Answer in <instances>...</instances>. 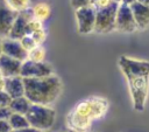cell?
<instances>
[{
  "mask_svg": "<svg viewBox=\"0 0 149 132\" xmlns=\"http://www.w3.org/2000/svg\"><path fill=\"white\" fill-rule=\"evenodd\" d=\"M42 132H49V131H42Z\"/></svg>",
  "mask_w": 149,
  "mask_h": 132,
  "instance_id": "d6a6232c",
  "label": "cell"
},
{
  "mask_svg": "<svg viewBox=\"0 0 149 132\" xmlns=\"http://www.w3.org/2000/svg\"><path fill=\"white\" fill-rule=\"evenodd\" d=\"M24 96L33 104L51 105L62 93V81L55 75L45 77L23 78Z\"/></svg>",
  "mask_w": 149,
  "mask_h": 132,
  "instance_id": "7a4b0ae2",
  "label": "cell"
},
{
  "mask_svg": "<svg viewBox=\"0 0 149 132\" xmlns=\"http://www.w3.org/2000/svg\"><path fill=\"white\" fill-rule=\"evenodd\" d=\"M113 0H91V4L90 6H92L95 11L100 9V8H104L106 6H108Z\"/></svg>",
  "mask_w": 149,
  "mask_h": 132,
  "instance_id": "44dd1931",
  "label": "cell"
},
{
  "mask_svg": "<svg viewBox=\"0 0 149 132\" xmlns=\"http://www.w3.org/2000/svg\"><path fill=\"white\" fill-rule=\"evenodd\" d=\"M2 55V39L0 37V56Z\"/></svg>",
  "mask_w": 149,
  "mask_h": 132,
  "instance_id": "f546056e",
  "label": "cell"
},
{
  "mask_svg": "<svg viewBox=\"0 0 149 132\" xmlns=\"http://www.w3.org/2000/svg\"><path fill=\"white\" fill-rule=\"evenodd\" d=\"M0 132H12V126L8 119H0Z\"/></svg>",
  "mask_w": 149,
  "mask_h": 132,
  "instance_id": "cb8c5ba5",
  "label": "cell"
},
{
  "mask_svg": "<svg viewBox=\"0 0 149 132\" xmlns=\"http://www.w3.org/2000/svg\"><path fill=\"white\" fill-rule=\"evenodd\" d=\"M19 13L10 9L3 0L0 1V36H8Z\"/></svg>",
  "mask_w": 149,
  "mask_h": 132,
  "instance_id": "8fae6325",
  "label": "cell"
},
{
  "mask_svg": "<svg viewBox=\"0 0 149 132\" xmlns=\"http://www.w3.org/2000/svg\"><path fill=\"white\" fill-rule=\"evenodd\" d=\"M108 107V103L101 98H90L78 103L68 116L70 128L83 132L94 119L104 116Z\"/></svg>",
  "mask_w": 149,
  "mask_h": 132,
  "instance_id": "3957f363",
  "label": "cell"
},
{
  "mask_svg": "<svg viewBox=\"0 0 149 132\" xmlns=\"http://www.w3.org/2000/svg\"><path fill=\"white\" fill-rule=\"evenodd\" d=\"M63 132H79V131H76V130H72V128H69V130H65Z\"/></svg>",
  "mask_w": 149,
  "mask_h": 132,
  "instance_id": "4dcf8cb0",
  "label": "cell"
},
{
  "mask_svg": "<svg viewBox=\"0 0 149 132\" xmlns=\"http://www.w3.org/2000/svg\"><path fill=\"white\" fill-rule=\"evenodd\" d=\"M29 125L38 131H49L56 119V111L50 105L33 104L26 114Z\"/></svg>",
  "mask_w": 149,
  "mask_h": 132,
  "instance_id": "277c9868",
  "label": "cell"
},
{
  "mask_svg": "<svg viewBox=\"0 0 149 132\" xmlns=\"http://www.w3.org/2000/svg\"><path fill=\"white\" fill-rule=\"evenodd\" d=\"M12 132H41L31 126H28V127H24V128H20V130H12Z\"/></svg>",
  "mask_w": 149,
  "mask_h": 132,
  "instance_id": "484cf974",
  "label": "cell"
},
{
  "mask_svg": "<svg viewBox=\"0 0 149 132\" xmlns=\"http://www.w3.org/2000/svg\"><path fill=\"white\" fill-rule=\"evenodd\" d=\"M74 16L77 22V30L79 34L86 35L94 32L97 11L92 6H86L76 9Z\"/></svg>",
  "mask_w": 149,
  "mask_h": 132,
  "instance_id": "8992f818",
  "label": "cell"
},
{
  "mask_svg": "<svg viewBox=\"0 0 149 132\" xmlns=\"http://www.w3.org/2000/svg\"><path fill=\"white\" fill-rule=\"evenodd\" d=\"M54 74L52 67L44 62V61H34L30 58H27L22 62L21 67V74L23 78H31V77H45Z\"/></svg>",
  "mask_w": 149,
  "mask_h": 132,
  "instance_id": "52a82bcc",
  "label": "cell"
},
{
  "mask_svg": "<svg viewBox=\"0 0 149 132\" xmlns=\"http://www.w3.org/2000/svg\"><path fill=\"white\" fill-rule=\"evenodd\" d=\"M10 102H12L10 96L5 90H0V106H9Z\"/></svg>",
  "mask_w": 149,
  "mask_h": 132,
  "instance_id": "7402d4cb",
  "label": "cell"
},
{
  "mask_svg": "<svg viewBox=\"0 0 149 132\" xmlns=\"http://www.w3.org/2000/svg\"><path fill=\"white\" fill-rule=\"evenodd\" d=\"M113 1H115V2H119V4L121 2V0H113Z\"/></svg>",
  "mask_w": 149,
  "mask_h": 132,
  "instance_id": "1f68e13d",
  "label": "cell"
},
{
  "mask_svg": "<svg viewBox=\"0 0 149 132\" xmlns=\"http://www.w3.org/2000/svg\"><path fill=\"white\" fill-rule=\"evenodd\" d=\"M34 19L33 14V8L31 9H26L23 12H20L12 26V29L8 34V37L14 39V40H21L24 35L28 34V28L30 21Z\"/></svg>",
  "mask_w": 149,
  "mask_h": 132,
  "instance_id": "9c48e42d",
  "label": "cell"
},
{
  "mask_svg": "<svg viewBox=\"0 0 149 132\" xmlns=\"http://www.w3.org/2000/svg\"><path fill=\"white\" fill-rule=\"evenodd\" d=\"M31 105H33V103L26 96H21V97H16V98L12 99V102L9 104V109L14 113L27 114V112L29 111Z\"/></svg>",
  "mask_w": 149,
  "mask_h": 132,
  "instance_id": "9a60e30c",
  "label": "cell"
},
{
  "mask_svg": "<svg viewBox=\"0 0 149 132\" xmlns=\"http://www.w3.org/2000/svg\"><path fill=\"white\" fill-rule=\"evenodd\" d=\"M2 54L23 62L28 58L29 51L22 46L20 40H14L7 36L2 39Z\"/></svg>",
  "mask_w": 149,
  "mask_h": 132,
  "instance_id": "30bf717a",
  "label": "cell"
},
{
  "mask_svg": "<svg viewBox=\"0 0 149 132\" xmlns=\"http://www.w3.org/2000/svg\"><path fill=\"white\" fill-rule=\"evenodd\" d=\"M137 0H121L120 4H123V5H127V6H132L134 2H136Z\"/></svg>",
  "mask_w": 149,
  "mask_h": 132,
  "instance_id": "83f0119b",
  "label": "cell"
},
{
  "mask_svg": "<svg viewBox=\"0 0 149 132\" xmlns=\"http://www.w3.org/2000/svg\"><path fill=\"white\" fill-rule=\"evenodd\" d=\"M12 114L9 106H0V119H8Z\"/></svg>",
  "mask_w": 149,
  "mask_h": 132,
  "instance_id": "d4e9b609",
  "label": "cell"
},
{
  "mask_svg": "<svg viewBox=\"0 0 149 132\" xmlns=\"http://www.w3.org/2000/svg\"><path fill=\"white\" fill-rule=\"evenodd\" d=\"M136 29H137V25L135 22L134 14L130 6L120 4L116 13L115 30L120 33H133Z\"/></svg>",
  "mask_w": 149,
  "mask_h": 132,
  "instance_id": "ba28073f",
  "label": "cell"
},
{
  "mask_svg": "<svg viewBox=\"0 0 149 132\" xmlns=\"http://www.w3.org/2000/svg\"><path fill=\"white\" fill-rule=\"evenodd\" d=\"M20 41H21L22 46H23L28 51H30V50H33L35 47L40 46V44L37 43V41H36L31 35H24Z\"/></svg>",
  "mask_w": 149,
  "mask_h": 132,
  "instance_id": "ffe728a7",
  "label": "cell"
},
{
  "mask_svg": "<svg viewBox=\"0 0 149 132\" xmlns=\"http://www.w3.org/2000/svg\"><path fill=\"white\" fill-rule=\"evenodd\" d=\"M33 14H34V18L37 19L38 21H43V20L48 19L50 15V7L47 4L40 2V4L34 6Z\"/></svg>",
  "mask_w": 149,
  "mask_h": 132,
  "instance_id": "e0dca14e",
  "label": "cell"
},
{
  "mask_svg": "<svg viewBox=\"0 0 149 132\" xmlns=\"http://www.w3.org/2000/svg\"><path fill=\"white\" fill-rule=\"evenodd\" d=\"M5 76L2 75V72L0 71V90H3V88H5Z\"/></svg>",
  "mask_w": 149,
  "mask_h": 132,
  "instance_id": "4316f807",
  "label": "cell"
},
{
  "mask_svg": "<svg viewBox=\"0 0 149 132\" xmlns=\"http://www.w3.org/2000/svg\"><path fill=\"white\" fill-rule=\"evenodd\" d=\"M21 67H22V61L13 58L5 54L0 56V71L5 77L20 76Z\"/></svg>",
  "mask_w": 149,
  "mask_h": 132,
  "instance_id": "7c38bea8",
  "label": "cell"
},
{
  "mask_svg": "<svg viewBox=\"0 0 149 132\" xmlns=\"http://www.w3.org/2000/svg\"><path fill=\"white\" fill-rule=\"evenodd\" d=\"M135 22L137 25V29H147L149 28V6L136 1L130 6Z\"/></svg>",
  "mask_w": 149,
  "mask_h": 132,
  "instance_id": "4fadbf2b",
  "label": "cell"
},
{
  "mask_svg": "<svg viewBox=\"0 0 149 132\" xmlns=\"http://www.w3.org/2000/svg\"><path fill=\"white\" fill-rule=\"evenodd\" d=\"M5 4L16 13L23 12L29 8V0H3Z\"/></svg>",
  "mask_w": 149,
  "mask_h": 132,
  "instance_id": "ac0fdd59",
  "label": "cell"
},
{
  "mask_svg": "<svg viewBox=\"0 0 149 132\" xmlns=\"http://www.w3.org/2000/svg\"><path fill=\"white\" fill-rule=\"evenodd\" d=\"M118 64L127 79L134 110L143 111L149 93V62L122 55Z\"/></svg>",
  "mask_w": 149,
  "mask_h": 132,
  "instance_id": "6da1fadb",
  "label": "cell"
},
{
  "mask_svg": "<svg viewBox=\"0 0 149 132\" xmlns=\"http://www.w3.org/2000/svg\"><path fill=\"white\" fill-rule=\"evenodd\" d=\"M70 4L71 6L76 9L78 8H81V7H86V6H90L91 4V0H70Z\"/></svg>",
  "mask_w": 149,
  "mask_h": 132,
  "instance_id": "603a6c76",
  "label": "cell"
},
{
  "mask_svg": "<svg viewBox=\"0 0 149 132\" xmlns=\"http://www.w3.org/2000/svg\"><path fill=\"white\" fill-rule=\"evenodd\" d=\"M137 1H140V2H142L144 5H147V6H149V0H137Z\"/></svg>",
  "mask_w": 149,
  "mask_h": 132,
  "instance_id": "f1b7e54d",
  "label": "cell"
},
{
  "mask_svg": "<svg viewBox=\"0 0 149 132\" xmlns=\"http://www.w3.org/2000/svg\"><path fill=\"white\" fill-rule=\"evenodd\" d=\"M119 6V2L112 1L108 6L97 11L94 32L99 34H107L115 30V21Z\"/></svg>",
  "mask_w": 149,
  "mask_h": 132,
  "instance_id": "5b68a950",
  "label": "cell"
},
{
  "mask_svg": "<svg viewBox=\"0 0 149 132\" xmlns=\"http://www.w3.org/2000/svg\"><path fill=\"white\" fill-rule=\"evenodd\" d=\"M44 56H45V51L42 47L37 46L35 47L33 50L29 51L28 54V58L34 60V61H44Z\"/></svg>",
  "mask_w": 149,
  "mask_h": 132,
  "instance_id": "d6986e66",
  "label": "cell"
},
{
  "mask_svg": "<svg viewBox=\"0 0 149 132\" xmlns=\"http://www.w3.org/2000/svg\"><path fill=\"white\" fill-rule=\"evenodd\" d=\"M8 121L12 126V130H20V128H24V127L30 126L26 114H21V113L12 112V114L8 118Z\"/></svg>",
  "mask_w": 149,
  "mask_h": 132,
  "instance_id": "2e32d148",
  "label": "cell"
},
{
  "mask_svg": "<svg viewBox=\"0 0 149 132\" xmlns=\"http://www.w3.org/2000/svg\"><path fill=\"white\" fill-rule=\"evenodd\" d=\"M3 90L10 96V98H16L24 96V82L22 76H13L5 78Z\"/></svg>",
  "mask_w": 149,
  "mask_h": 132,
  "instance_id": "5bb4252c",
  "label": "cell"
}]
</instances>
